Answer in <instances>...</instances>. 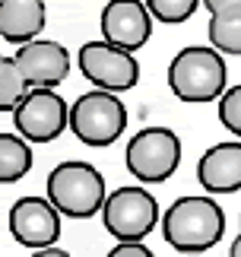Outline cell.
I'll return each instance as SVG.
<instances>
[{
  "label": "cell",
  "mask_w": 241,
  "mask_h": 257,
  "mask_svg": "<svg viewBox=\"0 0 241 257\" xmlns=\"http://www.w3.org/2000/svg\"><path fill=\"white\" fill-rule=\"evenodd\" d=\"M225 235V213L209 194H187L162 213V238L181 254H203Z\"/></svg>",
  "instance_id": "1"
},
{
  "label": "cell",
  "mask_w": 241,
  "mask_h": 257,
  "mask_svg": "<svg viewBox=\"0 0 241 257\" xmlns=\"http://www.w3.org/2000/svg\"><path fill=\"white\" fill-rule=\"evenodd\" d=\"M168 89L175 92V98L190 105L219 102L228 89L225 54H219L213 45L181 48L168 64Z\"/></svg>",
  "instance_id": "2"
},
{
  "label": "cell",
  "mask_w": 241,
  "mask_h": 257,
  "mask_svg": "<svg viewBox=\"0 0 241 257\" xmlns=\"http://www.w3.org/2000/svg\"><path fill=\"white\" fill-rule=\"evenodd\" d=\"M108 197L105 175L95 169L92 162L83 159H64L57 162L51 175H48V200L54 210L70 219H92L102 213Z\"/></svg>",
  "instance_id": "3"
},
{
  "label": "cell",
  "mask_w": 241,
  "mask_h": 257,
  "mask_svg": "<svg viewBox=\"0 0 241 257\" xmlns=\"http://www.w3.org/2000/svg\"><path fill=\"white\" fill-rule=\"evenodd\" d=\"M70 131L76 134L79 143L105 150L120 134L127 131V108L114 92H83L70 105Z\"/></svg>",
  "instance_id": "4"
},
{
  "label": "cell",
  "mask_w": 241,
  "mask_h": 257,
  "mask_svg": "<svg viewBox=\"0 0 241 257\" xmlns=\"http://www.w3.org/2000/svg\"><path fill=\"white\" fill-rule=\"evenodd\" d=\"M102 222L117 241H143L162 222V213L159 200L143 184H124L105 197Z\"/></svg>",
  "instance_id": "5"
},
{
  "label": "cell",
  "mask_w": 241,
  "mask_h": 257,
  "mask_svg": "<svg viewBox=\"0 0 241 257\" xmlns=\"http://www.w3.org/2000/svg\"><path fill=\"white\" fill-rule=\"evenodd\" d=\"M124 162L140 184H162L181 165V140L168 127H143L127 140Z\"/></svg>",
  "instance_id": "6"
},
{
  "label": "cell",
  "mask_w": 241,
  "mask_h": 257,
  "mask_svg": "<svg viewBox=\"0 0 241 257\" xmlns=\"http://www.w3.org/2000/svg\"><path fill=\"white\" fill-rule=\"evenodd\" d=\"M79 73L86 76L89 83L102 92H127L140 83V64L137 57L124 51V48H114L108 42H86L76 54Z\"/></svg>",
  "instance_id": "7"
},
{
  "label": "cell",
  "mask_w": 241,
  "mask_h": 257,
  "mask_svg": "<svg viewBox=\"0 0 241 257\" xmlns=\"http://www.w3.org/2000/svg\"><path fill=\"white\" fill-rule=\"evenodd\" d=\"M13 127L29 143H51L70 127V105L54 89H29L13 111Z\"/></svg>",
  "instance_id": "8"
},
{
  "label": "cell",
  "mask_w": 241,
  "mask_h": 257,
  "mask_svg": "<svg viewBox=\"0 0 241 257\" xmlns=\"http://www.w3.org/2000/svg\"><path fill=\"white\" fill-rule=\"evenodd\" d=\"M10 235L23 248H54L60 238V213L48 197H19L10 206Z\"/></svg>",
  "instance_id": "9"
},
{
  "label": "cell",
  "mask_w": 241,
  "mask_h": 257,
  "mask_svg": "<svg viewBox=\"0 0 241 257\" xmlns=\"http://www.w3.org/2000/svg\"><path fill=\"white\" fill-rule=\"evenodd\" d=\"M98 32L102 42L134 54L153 35V16L143 0H108L98 16Z\"/></svg>",
  "instance_id": "10"
},
{
  "label": "cell",
  "mask_w": 241,
  "mask_h": 257,
  "mask_svg": "<svg viewBox=\"0 0 241 257\" xmlns=\"http://www.w3.org/2000/svg\"><path fill=\"white\" fill-rule=\"evenodd\" d=\"M16 67L26 76L29 89H54L70 73V51L51 38H35L16 51Z\"/></svg>",
  "instance_id": "11"
},
{
  "label": "cell",
  "mask_w": 241,
  "mask_h": 257,
  "mask_svg": "<svg viewBox=\"0 0 241 257\" xmlns=\"http://www.w3.org/2000/svg\"><path fill=\"white\" fill-rule=\"evenodd\" d=\"M197 181L209 197L238 194L241 191V140H225L209 146L197 162Z\"/></svg>",
  "instance_id": "12"
},
{
  "label": "cell",
  "mask_w": 241,
  "mask_h": 257,
  "mask_svg": "<svg viewBox=\"0 0 241 257\" xmlns=\"http://www.w3.org/2000/svg\"><path fill=\"white\" fill-rule=\"evenodd\" d=\"M48 7L45 0H0V38L10 45H29L45 32Z\"/></svg>",
  "instance_id": "13"
},
{
  "label": "cell",
  "mask_w": 241,
  "mask_h": 257,
  "mask_svg": "<svg viewBox=\"0 0 241 257\" xmlns=\"http://www.w3.org/2000/svg\"><path fill=\"white\" fill-rule=\"evenodd\" d=\"M32 172V143L19 134H0V184H16Z\"/></svg>",
  "instance_id": "14"
},
{
  "label": "cell",
  "mask_w": 241,
  "mask_h": 257,
  "mask_svg": "<svg viewBox=\"0 0 241 257\" xmlns=\"http://www.w3.org/2000/svg\"><path fill=\"white\" fill-rule=\"evenodd\" d=\"M26 92H29V83L19 73L16 61L4 57L0 61V111H16V105L26 98Z\"/></svg>",
  "instance_id": "15"
},
{
  "label": "cell",
  "mask_w": 241,
  "mask_h": 257,
  "mask_svg": "<svg viewBox=\"0 0 241 257\" xmlns=\"http://www.w3.org/2000/svg\"><path fill=\"white\" fill-rule=\"evenodd\" d=\"M206 35H209V45H213L219 54L241 57V16H235V19H209Z\"/></svg>",
  "instance_id": "16"
},
{
  "label": "cell",
  "mask_w": 241,
  "mask_h": 257,
  "mask_svg": "<svg viewBox=\"0 0 241 257\" xmlns=\"http://www.w3.org/2000/svg\"><path fill=\"white\" fill-rule=\"evenodd\" d=\"M149 16L162 26H178V23H187L190 16L197 13L200 0H143Z\"/></svg>",
  "instance_id": "17"
},
{
  "label": "cell",
  "mask_w": 241,
  "mask_h": 257,
  "mask_svg": "<svg viewBox=\"0 0 241 257\" xmlns=\"http://www.w3.org/2000/svg\"><path fill=\"white\" fill-rule=\"evenodd\" d=\"M219 121L228 134H235L241 140V83L228 86L219 98Z\"/></svg>",
  "instance_id": "18"
},
{
  "label": "cell",
  "mask_w": 241,
  "mask_h": 257,
  "mask_svg": "<svg viewBox=\"0 0 241 257\" xmlns=\"http://www.w3.org/2000/svg\"><path fill=\"white\" fill-rule=\"evenodd\" d=\"M209 10V19H235L241 16V0H200Z\"/></svg>",
  "instance_id": "19"
},
{
  "label": "cell",
  "mask_w": 241,
  "mask_h": 257,
  "mask_svg": "<svg viewBox=\"0 0 241 257\" xmlns=\"http://www.w3.org/2000/svg\"><path fill=\"white\" fill-rule=\"evenodd\" d=\"M105 257H156L143 241H117Z\"/></svg>",
  "instance_id": "20"
},
{
  "label": "cell",
  "mask_w": 241,
  "mask_h": 257,
  "mask_svg": "<svg viewBox=\"0 0 241 257\" xmlns=\"http://www.w3.org/2000/svg\"><path fill=\"white\" fill-rule=\"evenodd\" d=\"M29 257H73V254H70V251H64V248H57V244H54V248H42V251H32Z\"/></svg>",
  "instance_id": "21"
},
{
  "label": "cell",
  "mask_w": 241,
  "mask_h": 257,
  "mask_svg": "<svg viewBox=\"0 0 241 257\" xmlns=\"http://www.w3.org/2000/svg\"><path fill=\"white\" fill-rule=\"evenodd\" d=\"M228 257H241V235L232 241V248H228Z\"/></svg>",
  "instance_id": "22"
},
{
  "label": "cell",
  "mask_w": 241,
  "mask_h": 257,
  "mask_svg": "<svg viewBox=\"0 0 241 257\" xmlns=\"http://www.w3.org/2000/svg\"><path fill=\"white\" fill-rule=\"evenodd\" d=\"M181 257H203V254H181Z\"/></svg>",
  "instance_id": "23"
},
{
  "label": "cell",
  "mask_w": 241,
  "mask_h": 257,
  "mask_svg": "<svg viewBox=\"0 0 241 257\" xmlns=\"http://www.w3.org/2000/svg\"><path fill=\"white\" fill-rule=\"evenodd\" d=\"M0 61H4V54H0Z\"/></svg>",
  "instance_id": "24"
},
{
  "label": "cell",
  "mask_w": 241,
  "mask_h": 257,
  "mask_svg": "<svg viewBox=\"0 0 241 257\" xmlns=\"http://www.w3.org/2000/svg\"><path fill=\"white\" fill-rule=\"evenodd\" d=\"M238 225H241V219H238Z\"/></svg>",
  "instance_id": "25"
}]
</instances>
